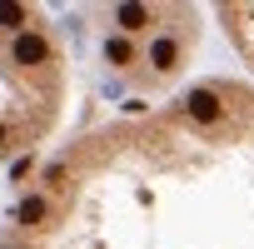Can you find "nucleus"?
I'll use <instances>...</instances> for the list:
<instances>
[{"label":"nucleus","instance_id":"nucleus-3","mask_svg":"<svg viewBox=\"0 0 254 249\" xmlns=\"http://www.w3.org/2000/svg\"><path fill=\"white\" fill-rule=\"evenodd\" d=\"M105 20V60L130 85L150 90L175 80L199 40V10L190 5H115Z\"/></svg>","mask_w":254,"mask_h":249},{"label":"nucleus","instance_id":"nucleus-1","mask_svg":"<svg viewBox=\"0 0 254 249\" xmlns=\"http://www.w3.org/2000/svg\"><path fill=\"white\" fill-rule=\"evenodd\" d=\"M0 249H254V85L204 75L25 175Z\"/></svg>","mask_w":254,"mask_h":249},{"label":"nucleus","instance_id":"nucleus-2","mask_svg":"<svg viewBox=\"0 0 254 249\" xmlns=\"http://www.w3.org/2000/svg\"><path fill=\"white\" fill-rule=\"evenodd\" d=\"M70 100V45L50 10L0 0V199L55 135Z\"/></svg>","mask_w":254,"mask_h":249},{"label":"nucleus","instance_id":"nucleus-4","mask_svg":"<svg viewBox=\"0 0 254 249\" xmlns=\"http://www.w3.org/2000/svg\"><path fill=\"white\" fill-rule=\"evenodd\" d=\"M214 15H219L224 40L234 45V55H239V60L249 65V75H254V5H219Z\"/></svg>","mask_w":254,"mask_h":249}]
</instances>
